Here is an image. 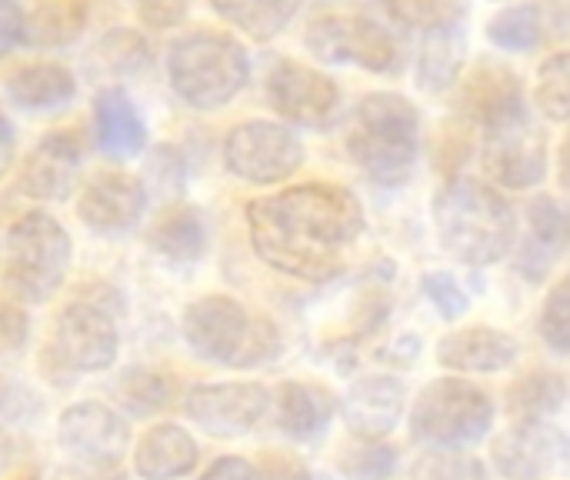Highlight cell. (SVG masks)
<instances>
[{
    "label": "cell",
    "mask_w": 570,
    "mask_h": 480,
    "mask_svg": "<svg viewBox=\"0 0 570 480\" xmlns=\"http://www.w3.org/2000/svg\"><path fill=\"white\" fill-rule=\"evenodd\" d=\"M568 401V381L554 371H531L508 388V411L514 421H548Z\"/></svg>",
    "instance_id": "cell-30"
},
{
    "label": "cell",
    "mask_w": 570,
    "mask_h": 480,
    "mask_svg": "<svg viewBox=\"0 0 570 480\" xmlns=\"http://www.w3.org/2000/svg\"><path fill=\"white\" fill-rule=\"evenodd\" d=\"M30 337V317L20 301H0V361L23 351Z\"/></svg>",
    "instance_id": "cell-41"
},
{
    "label": "cell",
    "mask_w": 570,
    "mask_h": 480,
    "mask_svg": "<svg viewBox=\"0 0 570 480\" xmlns=\"http://www.w3.org/2000/svg\"><path fill=\"white\" fill-rule=\"evenodd\" d=\"M538 107L551 120H570V50L554 53L538 70Z\"/></svg>",
    "instance_id": "cell-33"
},
{
    "label": "cell",
    "mask_w": 570,
    "mask_h": 480,
    "mask_svg": "<svg viewBox=\"0 0 570 480\" xmlns=\"http://www.w3.org/2000/svg\"><path fill=\"white\" fill-rule=\"evenodd\" d=\"M407 408V388L397 378L374 374L351 384V391L341 401L344 424L361 441H384L404 418Z\"/></svg>",
    "instance_id": "cell-18"
},
{
    "label": "cell",
    "mask_w": 570,
    "mask_h": 480,
    "mask_svg": "<svg viewBox=\"0 0 570 480\" xmlns=\"http://www.w3.org/2000/svg\"><path fill=\"white\" fill-rule=\"evenodd\" d=\"M494 428V401L471 381L438 378L411 408V438L428 448H474Z\"/></svg>",
    "instance_id": "cell-7"
},
{
    "label": "cell",
    "mask_w": 570,
    "mask_h": 480,
    "mask_svg": "<svg viewBox=\"0 0 570 480\" xmlns=\"http://www.w3.org/2000/svg\"><path fill=\"white\" fill-rule=\"evenodd\" d=\"M521 347L498 327H464L438 344V364L458 374H494L518 361Z\"/></svg>",
    "instance_id": "cell-22"
},
{
    "label": "cell",
    "mask_w": 570,
    "mask_h": 480,
    "mask_svg": "<svg viewBox=\"0 0 570 480\" xmlns=\"http://www.w3.org/2000/svg\"><path fill=\"white\" fill-rule=\"evenodd\" d=\"M200 480H264V478H261V468H257V464H250L247 458H220V461H214V464L204 471V478Z\"/></svg>",
    "instance_id": "cell-45"
},
{
    "label": "cell",
    "mask_w": 570,
    "mask_h": 480,
    "mask_svg": "<svg viewBox=\"0 0 570 480\" xmlns=\"http://www.w3.org/2000/svg\"><path fill=\"white\" fill-rule=\"evenodd\" d=\"M10 461H13V438H10V431L0 424V471H3Z\"/></svg>",
    "instance_id": "cell-48"
},
{
    "label": "cell",
    "mask_w": 570,
    "mask_h": 480,
    "mask_svg": "<svg viewBox=\"0 0 570 480\" xmlns=\"http://www.w3.org/2000/svg\"><path fill=\"white\" fill-rule=\"evenodd\" d=\"M561 441L548 421H518L494 441V468L508 480H541L561 458Z\"/></svg>",
    "instance_id": "cell-19"
},
{
    "label": "cell",
    "mask_w": 570,
    "mask_h": 480,
    "mask_svg": "<svg viewBox=\"0 0 570 480\" xmlns=\"http://www.w3.org/2000/svg\"><path fill=\"white\" fill-rule=\"evenodd\" d=\"M7 97L30 114H57L73 104L77 77L57 60H30L7 74Z\"/></svg>",
    "instance_id": "cell-23"
},
{
    "label": "cell",
    "mask_w": 570,
    "mask_h": 480,
    "mask_svg": "<svg viewBox=\"0 0 570 480\" xmlns=\"http://www.w3.org/2000/svg\"><path fill=\"white\" fill-rule=\"evenodd\" d=\"M40 411V401L20 381L0 378V421H27Z\"/></svg>",
    "instance_id": "cell-42"
},
{
    "label": "cell",
    "mask_w": 570,
    "mask_h": 480,
    "mask_svg": "<svg viewBox=\"0 0 570 480\" xmlns=\"http://www.w3.org/2000/svg\"><path fill=\"white\" fill-rule=\"evenodd\" d=\"M461 107L488 130H501L528 117L518 74L498 60H478L468 70V77L461 80Z\"/></svg>",
    "instance_id": "cell-16"
},
{
    "label": "cell",
    "mask_w": 570,
    "mask_h": 480,
    "mask_svg": "<svg viewBox=\"0 0 570 480\" xmlns=\"http://www.w3.org/2000/svg\"><path fill=\"white\" fill-rule=\"evenodd\" d=\"M83 167V137L80 130H50L23 160L20 187L33 200H67L77 190Z\"/></svg>",
    "instance_id": "cell-15"
},
{
    "label": "cell",
    "mask_w": 570,
    "mask_h": 480,
    "mask_svg": "<svg viewBox=\"0 0 570 480\" xmlns=\"http://www.w3.org/2000/svg\"><path fill=\"white\" fill-rule=\"evenodd\" d=\"M488 37L501 50H534L544 37V17L538 3H521L501 10L488 23Z\"/></svg>",
    "instance_id": "cell-31"
},
{
    "label": "cell",
    "mask_w": 570,
    "mask_h": 480,
    "mask_svg": "<svg viewBox=\"0 0 570 480\" xmlns=\"http://www.w3.org/2000/svg\"><path fill=\"white\" fill-rule=\"evenodd\" d=\"M167 80L194 110L227 107L250 80L247 47L224 30H190L167 50Z\"/></svg>",
    "instance_id": "cell-3"
},
{
    "label": "cell",
    "mask_w": 570,
    "mask_h": 480,
    "mask_svg": "<svg viewBox=\"0 0 570 480\" xmlns=\"http://www.w3.org/2000/svg\"><path fill=\"white\" fill-rule=\"evenodd\" d=\"M304 0H210V7L250 40H274Z\"/></svg>",
    "instance_id": "cell-29"
},
{
    "label": "cell",
    "mask_w": 570,
    "mask_h": 480,
    "mask_svg": "<svg viewBox=\"0 0 570 480\" xmlns=\"http://www.w3.org/2000/svg\"><path fill=\"white\" fill-rule=\"evenodd\" d=\"M247 234L254 254L297 281L324 284L344 271V261L364 234V207L341 184H297L247 204Z\"/></svg>",
    "instance_id": "cell-1"
},
{
    "label": "cell",
    "mask_w": 570,
    "mask_h": 480,
    "mask_svg": "<svg viewBox=\"0 0 570 480\" xmlns=\"http://www.w3.org/2000/svg\"><path fill=\"white\" fill-rule=\"evenodd\" d=\"M271 404L277 411V428L294 441L321 438L337 408L331 391L307 381H284L277 388V398H271Z\"/></svg>",
    "instance_id": "cell-26"
},
{
    "label": "cell",
    "mask_w": 570,
    "mask_h": 480,
    "mask_svg": "<svg viewBox=\"0 0 570 480\" xmlns=\"http://www.w3.org/2000/svg\"><path fill=\"white\" fill-rule=\"evenodd\" d=\"M570 247V204L558 197H538L528 207V231L521 237L518 271L541 281Z\"/></svg>",
    "instance_id": "cell-20"
},
{
    "label": "cell",
    "mask_w": 570,
    "mask_h": 480,
    "mask_svg": "<svg viewBox=\"0 0 570 480\" xmlns=\"http://www.w3.org/2000/svg\"><path fill=\"white\" fill-rule=\"evenodd\" d=\"M558 177H561V187L570 190V137L564 140V147H561V164H558Z\"/></svg>",
    "instance_id": "cell-49"
},
{
    "label": "cell",
    "mask_w": 570,
    "mask_h": 480,
    "mask_svg": "<svg viewBox=\"0 0 570 480\" xmlns=\"http://www.w3.org/2000/svg\"><path fill=\"white\" fill-rule=\"evenodd\" d=\"M77 480H124V478H77Z\"/></svg>",
    "instance_id": "cell-51"
},
{
    "label": "cell",
    "mask_w": 570,
    "mask_h": 480,
    "mask_svg": "<svg viewBox=\"0 0 570 480\" xmlns=\"http://www.w3.org/2000/svg\"><path fill=\"white\" fill-rule=\"evenodd\" d=\"M120 354V331L114 314L90 297L67 304L57 317L47 357L67 374H97L114 368Z\"/></svg>",
    "instance_id": "cell-10"
},
{
    "label": "cell",
    "mask_w": 570,
    "mask_h": 480,
    "mask_svg": "<svg viewBox=\"0 0 570 480\" xmlns=\"http://www.w3.org/2000/svg\"><path fill=\"white\" fill-rule=\"evenodd\" d=\"M464 60H468L464 13L428 27L421 53H417V84H421V90H428V94L448 90L461 77Z\"/></svg>",
    "instance_id": "cell-24"
},
{
    "label": "cell",
    "mask_w": 570,
    "mask_h": 480,
    "mask_svg": "<svg viewBox=\"0 0 570 480\" xmlns=\"http://www.w3.org/2000/svg\"><path fill=\"white\" fill-rule=\"evenodd\" d=\"M307 50L324 63H357L377 74H394L404 60L397 37L364 13H324L304 33Z\"/></svg>",
    "instance_id": "cell-8"
},
{
    "label": "cell",
    "mask_w": 570,
    "mask_h": 480,
    "mask_svg": "<svg viewBox=\"0 0 570 480\" xmlns=\"http://www.w3.org/2000/svg\"><path fill=\"white\" fill-rule=\"evenodd\" d=\"M561 461H564V468H568V474H570V438L561 441Z\"/></svg>",
    "instance_id": "cell-50"
},
{
    "label": "cell",
    "mask_w": 570,
    "mask_h": 480,
    "mask_svg": "<svg viewBox=\"0 0 570 480\" xmlns=\"http://www.w3.org/2000/svg\"><path fill=\"white\" fill-rule=\"evenodd\" d=\"M87 27V0H40L23 17L27 47H67Z\"/></svg>",
    "instance_id": "cell-28"
},
{
    "label": "cell",
    "mask_w": 570,
    "mask_h": 480,
    "mask_svg": "<svg viewBox=\"0 0 570 480\" xmlns=\"http://www.w3.org/2000/svg\"><path fill=\"white\" fill-rule=\"evenodd\" d=\"M100 57L117 74H140L150 63V47L137 30L117 27L100 40Z\"/></svg>",
    "instance_id": "cell-37"
},
{
    "label": "cell",
    "mask_w": 570,
    "mask_h": 480,
    "mask_svg": "<svg viewBox=\"0 0 570 480\" xmlns=\"http://www.w3.org/2000/svg\"><path fill=\"white\" fill-rule=\"evenodd\" d=\"M27 480H33V478H27Z\"/></svg>",
    "instance_id": "cell-52"
},
{
    "label": "cell",
    "mask_w": 570,
    "mask_h": 480,
    "mask_svg": "<svg viewBox=\"0 0 570 480\" xmlns=\"http://www.w3.org/2000/svg\"><path fill=\"white\" fill-rule=\"evenodd\" d=\"M134 10L144 27L164 30V27H177L187 17L190 0H134Z\"/></svg>",
    "instance_id": "cell-43"
},
{
    "label": "cell",
    "mask_w": 570,
    "mask_h": 480,
    "mask_svg": "<svg viewBox=\"0 0 570 480\" xmlns=\"http://www.w3.org/2000/svg\"><path fill=\"white\" fill-rule=\"evenodd\" d=\"M23 7L20 0H0V60L23 43Z\"/></svg>",
    "instance_id": "cell-44"
},
{
    "label": "cell",
    "mask_w": 570,
    "mask_h": 480,
    "mask_svg": "<svg viewBox=\"0 0 570 480\" xmlns=\"http://www.w3.org/2000/svg\"><path fill=\"white\" fill-rule=\"evenodd\" d=\"M94 137L110 160H130L147 147V124L124 87L110 84L94 97Z\"/></svg>",
    "instance_id": "cell-21"
},
{
    "label": "cell",
    "mask_w": 570,
    "mask_h": 480,
    "mask_svg": "<svg viewBox=\"0 0 570 480\" xmlns=\"http://www.w3.org/2000/svg\"><path fill=\"white\" fill-rule=\"evenodd\" d=\"M147 187L140 177L124 170H100L90 177L77 197V217L104 237H120L137 227L147 210Z\"/></svg>",
    "instance_id": "cell-14"
},
{
    "label": "cell",
    "mask_w": 570,
    "mask_h": 480,
    "mask_svg": "<svg viewBox=\"0 0 570 480\" xmlns=\"http://www.w3.org/2000/svg\"><path fill=\"white\" fill-rule=\"evenodd\" d=\"M267 104L274 107L277 117L297 127H327L341 107V90L337 84L297 60H281L267 74Z\"/></svg>",
    "instance_id": "cell-12"
},
{
    "label": "cell",
    "mask_w": 570,
    "mask_h": 480,
    "mask_svg": "<svg viewBox=\"0 0 570 480\" xmlns=\"http://www.w3.org/2000/svg\"><path fill=\"white\" fill-rule=\"evenodd\" d=\"M150 247L170 264H197L207 254V221L197 207H170L150 231Z\"/></svg>",
    "instance_id": "cell-27"
},
{
    "label": "cell",
    "mask_w": 570,
    "mask_h": 480,
    "mask_svg": "<svg viewBox=\"0 0 570 480\" xmlns=\"http://www.w3.org/2000/svg\"><path fill=\"white\" fill-rule=\"evenodd\" d=\"M73 244L67 227L47 210L20 214L3 241V287L20 304H43L50 301L67 271H70Z\"/></svg>",
    "instance_id": "cell-6"
},
{
    "label": "cell",
    "mask_w": 570,
    "mask_h": 480,
    "mask_svg": "<svg viewBox=\"0 0 570 480\" xmlns=\"http://www.w3.org/2000/svg\"><path fill=\"white\" fill-rule=\"evenodd\" d=\"M414 480H488V471L464 448H431L417 458Z\"/></svg>",
    "instance_id": "cell-34"
},
{
    "label": "cell",
    "mask_w": 570,
    "mask_h": 480,
    "mask_svg": "<svg viewBox=\"0 0 570 480\" xmlns=\"http://www.w3.org/2000/svg\"><path fill=\"white\" fill-rule=\"evenodd\" d=\"M117 394L134 414H154L174 401V378L157 368H130L120 378Z\"/></svg>",
    "instance_id": "cell-32"
},
{
    "label": "cell",
    "mask_w": 570,
    "mask_h": 480,
    "mask_svg": "<svg viewBox=\"0 0 570 480\" xmlns=\"http://www.w3.org/2000/svg\"><path fill=\"white\" fill-rule=\"evenodd\" d=\"M434 227L441 247L471 267L498 264L518 241L514 207L494 187L471 177H454L438 190Z\"/></svg>",
    "instance_id": "cell-2"
},
{
    "label": "cell",
    "mask_w": 570,
    "mask_h": 480,
    "mask_svg": "<svg viewBox=\"0 0 570 480\" xmlns=\"http://www.w3.org/2000/svg\"><path fill=\"white\" fill-rule=\"evenodd\" d=\"M13 157H17V134L13 124L0 114V177L13 167Z\"/></svg>",
    "instance_id": "cell-47"
},
{
    "label": "cell",
    "mask_w": 570,
    "mask_h": 480,
    "mask_svg": "<svg viewBox=\"0 0 570 480\" xmlns=\"http://www.w3.org/2000/svg\"><path fill=\"white\" fill-rule=\"evenodd\" d=\"M397 448L381 441H364L341 458V474L347 480H387L397 471Z\"/></svg>",
    "instance_id": "cell-35"
},
{
    "label": "cell",
    "mask_w": 570,
    "mask_h": 480,
    "mask_svg": "<svg viewBox=\"0 0 570 480\" xmlns=\"http://www.w3.org/2000/svg\"><path fill=\"white\" fill-rule=\"evenodd\" d=\"M187 347L200 361L254 368L277 354L281 334L271 321L250 317L247 307L227 294H204L187 304L180 321Z\"/></svg>",
    "instance_id": "cell-5"
},
{
    "label": "cell",
    "mask_w": 570,
    "mask_h": 480,
    "mask_svg": "<svg viewBox=\"0 0 570 480\" xmlns=\"http://www.w3.org/2000/svg\"><path fill=\"white\" fill-rule=\"evenodd\" d=\"M421 120L401 94H367L347 127L351 160L377 184H401L411 177L417 160Z\"/></svg>",
    "instance_id": "cell-4"
},
{
    "label": "cell",
    "mask_w": 570,
    "mask_h": 480,
    "mask_svg": "<svg viewBox=\"0 0 570 480\" xmlns=\"http://www.w3.org/2000/svg\"><path fill=\"white\" fill-rule=\"evenodd\" d=\"M200 461L197 441L177 424L150 428L134 448V471L140 480H180Z\"/></svg>",
    "instance_id": "cell-25"
},
{
    "label": "cell",
    "mask_w": 570,
    "mask_h": 480,
    "mask_svg": "<svg viewBox=\"0 0 570 480\" xmlns=\"http://www.w3.org/2000/svg\"><path fill=\"white\" fill-rule=\"evenodd\" d=\"M184 411L210 438H240L264 421L271 411V394L257 381L197 384L187 391Z\"/></svg>",
    "instance_id": "cell-11"
},
{
    "label": "cell",
    "mask_w": 570,
    "mask_h": 480,
    "mask_svg": "<svg viewBox=\"0 0 570 480\" xmlns=\"http://www.w3.org/2000/svg\"><path fill=\"white\" fill-rule=\"evenodd\" d=\"M484 167L494 177V184L511 187V190H528L544 180L548 170V140L538 127L524 120L491 130L488 150H484Z\"/></svg>",
    "instance_id": "cell-17"
},
{
    "label": "cell",
    "mask_w": 570,
    "mask_h": 480,
    "mask_svg": "<svg viewBox=\"0 0 570 480\" xmlns=\"http://www.w3.org/2000/svg\"><path fill=\"white\" fill-rule=\"evenodd\" d=\"M184 177H187V164L180 157L177 147L164 144L150 154V164H147V180L144 184H154L164 197L177 194L184 187Z\"/></svg>",
    "instance_id": "cell-40"
},
{
    "label": "cell",
    "mask_w": 570,
    "mask_h": 480,
    "mask_svg": "<svg viewBox=\"0 0 570 480\" xmlns=\"http://www.w3.org/2000/svg\"><path fill=\"white\" fill-rule=\"evenodd\" d=\"M224 164L234 177L271 187L301 170L304 144L287 124L244 120L234 124L224 137Z\"/></svg>",
    "instance_id": "cell-9"
},
{
    "label": "cell",
    "mask_w": 570,
    "mask_h": 480,
    "mask_svg": "<svg viewBox=\"0 0 570 480\" xmlns=\"http://www.w3.org/2000/svg\"><path fill=\"white\" fill-rule=\"evenodd\" d=\"M424 294H428V301L434 304V311H438L444 321H458V317H464L468 307H471L468 291L458 284L454 274H444V271H434V274L424 277Z\"/></svg>",
    "instance_id": "cell-38"
},
{
    "label": "cell",
    "mask_w": 570,
    "mask_h": 480,
    "mask_svg": "<svg viewBox=\"0 0 570 480\" xmlns=\"http://www.w3.org/2000/svg\"><path fill=\"white\" fill-rule=\"evenodd\" d=\"M387 7L394 20H401L404 27H424V30L461 13L454 0H387Z\"/></svg>",
    "instance_id": "cell-39"
},
{
    "label": "cell",
    "mask_w": 570,
    "mask_h": 480,
    "mask_svg": "<svg viewBox=\"0 0 570 480\" xmlns=\"http://www.w3.org/2000/svg\"><path fill=\"white\" fill-rule=\"evenodd\" d=\"M538 334L541 341L561 354L570 357V277H564L544 301L541 307V321H538Z\"/></svg>",
    "instance_id": "cell-36"
},
{
    "label": "cell",
    "mask_w": 570,
    "mask_h": 480,
    "mask_svg": "<svg viewBox=\"0 0 570 480\" xmlns=\"http://www.w3.org/2000/svg\"><path fill=\"white\" fill-rule=\"evenodd\" d=\"M57 441L80 464L114 468L127 454L130 431H127V421L114 408H107L100 401H80L60 414Z\"/></svg>",
    "instance_id": "cell-13"
},
{
    "label": "cell",
    "mask_w": 570,
    "mask_h": 480,
    "mask_svg": "<svg viewBox=\"0 0 570 480\" xmlns=\"http://www.w3.org/2000/svg\"><path fill=\"white\" fill-rule=\"evenodd\" d=\"M261 478L264 480H311L307 468L294 458H284V454H271L261 468Z\"/></svg>",
    "instance_id": "cell-46"
}]
</instances>
